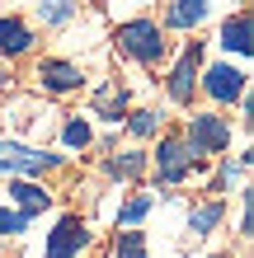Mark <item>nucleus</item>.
Segmentation results:
<instances>
[{"label": "nucleus", "mask_w": 254, "mask_h": 258, "mask_svg": "<svg viewBox=\"0 0 254 258\" xmlns=\"http://www.w3.org/2000/svg\"><path fill=\"white\" fill-rule=\"evenodd\" d=\"M118 47L141 66H160L165 61V33L156 28V19H127L118 24Z\"/></svg>", "instance_id": "nucleus-1"}, {"label": "nucleus", "mask_w": 254, "mask_h": 258, "mask_svg": "<svg viewBox=\"0 0 254 258\" xmlns=\"http://www.w3.org/2000/svg\"><path fill=\"white\" fill-rule=\"evenodd\" d=\"M62 164V155H47V150H33L24 141H5L0 136V174H14V178H33V174H47Z\"/></svg>", "instance_id": "nucleus-2"}, {"label": "nucleus", "mask_w": 254, "mask_h": 258, "mask_svg": "<svg viewBox=\"0 0 254 258\" xmlns=\"http://www.w3.org/2000/svg\"><path fill=\"white\" fill-rule=\"evenodd\" d=\"M184 141L193 146V155H221L231 146V127L217 113H193L188 127H184Z\"/></svg>", "instance_id": "nucleus-3"}, {"label": "nucleus", "mask_w": 254, "mask_h": 258, "mask_svg": "<svg viewBox=\"0 0 254 258\" xmlns=\"http://www.w3.org/2000/svg\"><path fill=\"white\" fill-rule=\"evenodd\" d=\"M193 164H198V155H193V146L184 136H165L156 146V183H179Z\"/></svg>", "instance_id": "nucleus-4"}, {"label": "nucleus", "mask_w": 254, "mask_h": 258, "mask_svg": "<svg viewBox=\"0 0 254 258\" xmlns=\"http://www.w3.org/2000/svg\"><path fill=\"white\" fill-rule=\"evenodd\" d=\"M198 71H202V42H188L184 56H179V66L170 71V99H174V103H193Z\"/></svg>", "instance_id": "nucleus-5"}, {"label": "nucleus", "mask_w": 254, "mask_h": 258, "mask_svg": "<svg viewBox=\"0 0 254 258\" xmlns=\"http://www.w3.org/2000/svg\"><path fill=\"white\" fill-rule=\"evenodd\" d=\"M202 75V89H207V99H217V103H235V99H245V80L249 75L240 66H212V71H198Z\"/></svg>", "instance_id": "nucleus-6"}, {"label": "nucleus", "mask_w": 254, "mask_h": 258, "mask_svg": "<svg viewBox=\"0 0 254 258\" xmlns=\"http://www.w3.org/2000/svg\"><path fill=\"white\" fill-rule=\"evenodd\" d=\"M85 244H89V225L80 216H62L52 239H47V258H76Z\"/></svg>", "instance_id": "nucleus-7"}, {"label": "nucleus", "mask_w": 254, "mask_h": 258, "mask_svg": "<svg viewBox=\"0 0 254 258\" xmlns=\"http://www.w3.org/2000/svg\"><path fill=\"white\" fill-rule=\"evenodd\" d=\"M38 80H42V89H52V94H71V89L85 85V75H80V66L47 56V61H38Z\"/></svg>", "instance_id": "nucleus-8"}, {"label": "nucleus", "mask_w": 254, "mask_h": 258, "mask_svg": "<svg viewBox=\"0 0 254 258\" xmlns=\"http://www.w3.org/2000/svg\"><path fill=\"white\" fill-rule=\"evenodd\" d=\"M10 202H14V211H24V216L33 221L38 211L52 207V192L42 183H33V178H14V183H10Z\"/></svg>", "instance_id": "nucleus-9"}, {"label": "nucleus", "mask_w": 254, "mask_h": 258, "mask_svg": "<svg viewBox=\"0 0 254 258\" xmlns=\"http://www.w3.org/2000/svg\"><path fill=\"white\" fill-rule=\"evenodd\" d=\"M28 47H33V28L24 19H14V14H5L0 19V56H24Z\"/></svg>", "instance_id": "nucleus-10"}, {"label": "nucleus", "mask_w": 254, "mask_h": 258, "mask_svg": "<svg viewBox=\"0 0 254 258\" xmlns=\"http://www.w3.org/2000/svg\"><path fill=\"white\" fill-rule=\"evenodd\" d=\"M254 33H249V10H240V14H231L226 24H221V47L226 52H235V56H249L254 52V42H249Z\"/></svg>", "instance_id": "nucleus-11"}, {"label": "nucleus", "mask_w": 254, "mask_h": 258, "mask_svg": "<svg viewBox=\"0 0 254 258\" xmlns=\"http://www.w3.org/2000/svg\"><path fill=\"white\" fill-rule=\"evenodd\" d=\"M94 113L99 117H109V122H118V117L127 113V89L123 85H104V89H94Z\"/></svg>", "instance_id": "nucleus-12"}, {"label": "nucleus", "mask_w": 254, "mask_h": 258, "mask_svg": "<svg viewBox=\"0 0 254 258\" xmlns=\"http://www.w3.org/2000/svg\"><path fill=\"white\" fill-rule=\"evenodd\" d=\"M202 19H207V0H174L170 14H165L170 28H198Z\"/></svg>", "instance_id": "nucleus-13"}, {"label": "nucleus", "mask_w": 254, "mask_h": 258, "mask_svg": "<svg viewBox=\"0 0 254 258\" xmlns=\"http://www.w3.org/2000/svg\"><path fill=\"white\" fill-rule=\"evenodd\" d=\"M221 221H226V202H207V207H198V211L188 216V230H193V235H212Z\"/></svg>", "instance_id": "nucleus-14"}, {"label": "nucleus", "mask_w": 254, "mask_h": 258, "mask_svg": "<svg viewBox=\"0 0 254 258\" xmlns=\"http://www.w3.org/2000/svg\"><path fill=\"white\" fill-rule=\"evenodd\" d=\"M104 169H109L113 178H137V174H146V155L141 150H123V155H113Z\"/></svg>", "instance_id": "nucleus-15"}, {"label": "nucleus", "mask_w": 254, "mask_h": 258, "mask_svg": "<svg viewBox=\"0 0 254 258\" xmlns=\"http://www.w3.org/2000/svg\"><path fill=\"white\" fill-rule=\"evenodd\" d=\"M151 207H156V192H137V197H127V202L118 207V225H137Z\"/></svg>", "instance_id": "nucleus-16"}, {"label": "nucleus", "mask_w": 254, "mask_h": 258, "mask_svg": "<svg viewBox=\"0 0 254 258\" xmlns=\"http://www.w3.org/2000/svg\"><path fill=\"white\" fill-rule=\"evenodd\" d=\"M160 122H165V117H160L156 108H137V113H127V132H132V136H141V141H146V136H156Z\"/></svg>", "instance_id": "nucleus-17"}, {"label": "nucleus", "mask_w": 254, "mask_h": 258, "mask_svg": "<svg viewBox=\"0 0 254 258\" xmlns=\"http://www.w3.org/2000/svg\"><path fill=\"white\" fill-rule=\"evenodd\" d=\"M38 14H42V24H66L76 14V0H38Z\"/></svg>", "instance_id": "nucleus-18"}, {"label": "nucleus", "mask_w": 254, "mask_h": 258, "mask_svg": "<svg viewBox=\"0 0 254 258\" xmlns=\"http://www.w3.org/2000/svg\"><path fill=\"white\" fill-rule=\"evenodd\" d=\"M113 249H118V258H146V235L141 230H123L113 239Z\"/></svg>", "instance_id": "nucleus-19"}, {"label": "nucleus", "mask_w": 254, "mask_h": 258, "mask_svg": "<svg viewBox=\"0 0 254 258\" xmlns=\"http://www.w3.org/2000/svg\"><path fill=\"white\" fill-rule=\"evenodd\" d=\"M62 141H66L71 150H85V146H89V122H85V117H66Z\"/></svg>", "instance_id": "nucleus-20"}, {"label": "nucleus", "mask_w": 254, "mask_h": 258, "mask_svg": "<svg viewBox=\"0 0 254 258\" xmlns=\"http://www.w3.org/2000/svg\"><path fill=\"white\" fill-rule=\"evenodd\" d=\"M24 230H28V216H24V211L0 207V239H5V235H24Z\"/></svg>", "instance_id": "nucleus-21"}, {"label": "nucleus", "mask_w": 254, "mask_h": 258, "mask_svg": "<svg viewBox=\"0 0 254 258\" xmlns=\"http://www.w3.org/2000/svg\"><path fill=\"white\" fill-rule=\"evenodd\" d=\"M0 89H5V75H0Z\"/></svg>", "instance_id": "nucleus-22"}, {"label": "nucleus", "mask_w": 254, "mask_h": 258, "mask_svg": "<svg viewBox=\"0 0 254 258\" xmlns=\"http://www.w3.org/2000/svg\"><path fill=\"white\" fill-rule=\"evenodd\" d=\"M212 258H226V253H212Z\"/></svg>", "instance_id": "nucleus-23"}, {"label": "nucleus", "mask_w": 254, "mask_h": 258, "mask_svg": "<svg viewBox=\"0 0 254 258\" xmlns=\"http://www.w3.org/2000/svg\"><path fill=\"white\" fill-rule=\"evenodd\" d=\"M0 258H5V249H0Z\"/></svg>", "instance_id": "nucleus-24"}, {"label": "nucleus", "mask_w": 254, "mask_h": 258, "mask_svg": "<svg viewBox=\"0 0 254 258\" xmlns=\"http://www.w3.org/2000/svg\"><path fill=\"white\" fill-rule=\"evenodd\" d=\"M240 5H245V0H240Z\"/></svg>", "instance_id": "nucleus-25"}]
</instances>
